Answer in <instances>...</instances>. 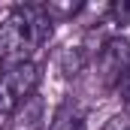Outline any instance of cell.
<instances>
[{"mask_svg": "<svg viewBox=\"0 0 130 130\" xmlns=\"http://www.w3.org/2000/svg\"><path fill=\"white\" fill-rule=\"evenodd\" d=\"M42 79V70L33 61L21 64H9L0 76V115H12L15 109H21L27 100L36 94Z\"/></svg>", "mask_w": 130, "mask_h": 130, "instance_id": "obj_2", "label": "cell"}, {"mask_svg": "<svg viewBox=\"0 0 130 130\" xmlns=\"http://www.w3.org/2000/svg\"><path fill=\"white\" fill-rule=\"evenodd\" d=\"M94 67H97V79L106 91L112 88H121V82L127 79L130 73V42L127 39H109L103 42V48L94 58Z\"/></svg>", "mask_w": 130, "mask_h": 130, "instance_id": "obj_3", "label": "cell"}, {"mask_svg": "<svg viewBox=\"0 0 130 130\" xmlns=\"http://www.w3.org/2000/svg\"><path fill=\"white\" fill-rule=\"evenodd\" d=\"M3 70H6V67H3V58H0V76H3Z\"/></svg>", "mask_w": 130, "mask_h": 130, "instance_id": "obj_7", "label": "cell"}, {"mask_svg": "<svg viewBox=\"0 0 130 130\" xmlns=\"http://www.w3.org/2000/svg\"><path fill=\"white\" fill-rule=\"evenodd\" d=\"M121 97H124V106H127V112H130V73H127V79L121 82Z\"/></svg>", "mask_w": 130, "mask_h": 130, "instance_id": "obj_6", "label": "cell"}, {"mask_svg": "<svg viewBox=\"0 0 130 130\" xmlns=\"http://www.w3.org/2000/svg\"><path fill=\"white\" fill-rule=\"evenodd\" d=\"M39 118H42V103H39V97L33 94L21 109L12 112V124H9V130H39Z\"/></svg>", "mask_w": 130, "mask_h": 130, "instance_id": "obj_5", "label": "cell"}, {"mask_svg": "<svg viewBox=\"0 0 130 130\" xmlns=\"http://www.w3.org/2000/svg\"><path fill=\"white\" fill-rule=\"evenodd\" d=\"M52 36V18L42 9V3L15 6L0 21V58L3 64H21L30 61V55Z\"/></svg>", "mask_w": 130, "mask_h": 130, "instance_id": "obj_1", "label": "cell"}, {"mask_svg": "<svg viewBox=\"0 0 130 130\" xmlns=\"http://www.w3.org/2000/svg\"><path fill=\"white\" fill-rule=\"evenodd\" d=\"M88 118H85V109L76 103V100H64L58 109H55V115H52V121H48V127L45 130H85Z\"/></svg>", "mask_w": 130, "mask_h": 130, "instance_id": "obj_4", "label": "cell"}]
</instances>
